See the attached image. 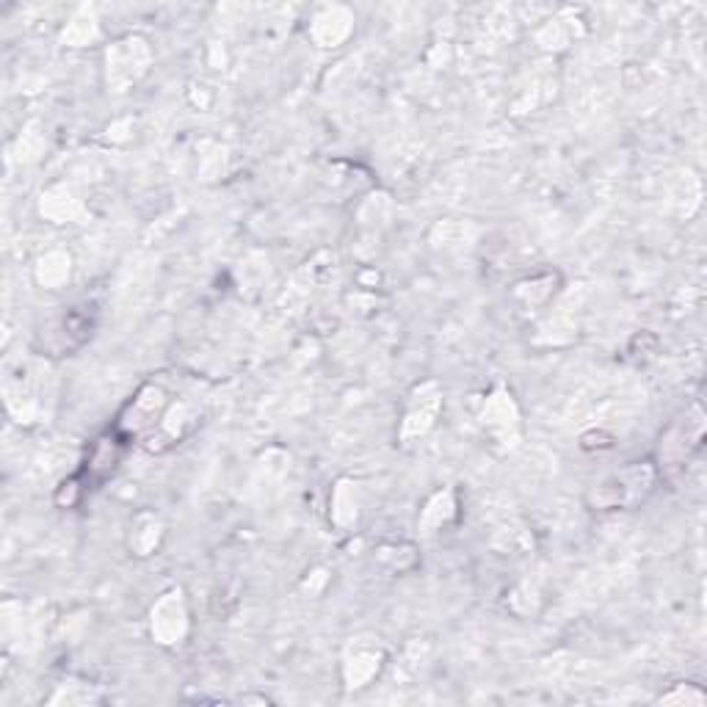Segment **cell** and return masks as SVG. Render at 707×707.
Masks as SVG:
<instances>
[{"instance_id":"1","label":"cell","mask_w":707,"mask_h":707,"mask_svg":"<svg viewBox=\"0 0 707 707\" xmlns=\"http://www.w3.org/2000/svg\"><path fill=\"white\" fill-rule=\"evenodd\" d=\"M655 470L649 467V462L631 464V467L619 470L611 478L600 484L595 489V503L600 509H631L638 500H644L653 489Z\"/></svg>"},{"instance_id":"2","label":"cell","mask_w":707,"mask_h":707,"mask_svg":"<svg viewBox=\"0 0 707 707\" xmlns=\"http://www.w3.org/2000/svg\"><path fill=\"white\" fill-rule=\"evenodd\" d=\"M120 442L122 437L117 435V431H111V435L100 437V440L95 442V448H92V456H89V470L92 473H97L100 478H106L108 473H113L117 470V464H120Z\"/></svg>"}]
</instances>
